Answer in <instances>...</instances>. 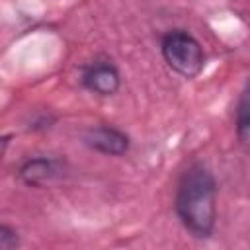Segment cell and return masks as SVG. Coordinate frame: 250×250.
Listing matches in <instances>:
<instances>
[{"instance_id":"4","label":"cell","mask_w":250,"mask_h":250,"mask_svg":"<svg viewBox=\"0 0 250 250\" xmlns=\"http://www.w3.org/2000/svg\"><path fill=\"white\" fill-rule=\"evenodd\" d=\"M84 141L88 146L104 152V154H123L129 148V137L113 127L102 125L96 129H90L84 135Z\"/></svg>"},{"instance_id":"7","label":"cell","mask_w":250,"mask_h":250,"mask_svg":"<svg viewBox=\"0 0 250 250\" xmlns=\"http://www.w3.org/2000/svg\"><path fill=\"white\" fill-rule=\"evenodd\" d=\"M20 244L18 232L6 225L0 223V250H8V248H16Z\"/></svg>"},{"instance_id":"8","label":"cell","mask_w":250,"mask_h":250,"mask_svg":"<svg viewBox=\"0 0 250 250\" xmlns=\"http://www.w3.org/2000/svg\"><path fill=\"white\" fill-rule=\"evenodd\" d=\"M8 141H10V137H0V158H2V154L6 150V146H8Z\"/></svg>"},{"instance_id":"5","label":"cell","mask_w":250,"mask_h":250,"mask_svg":"<svg viewBox=\"0 0 250 250\" xmlns=\"http://www.w3.org/2000/svg\"><path fill=\"white\" fill-rule=\"evenodd\" d=\"M61 172V162L55 158H33L27 160L21 168H20V178L27 184V186H39L43 182H49L53 176H57Z\"/></svg>"},{"instance_id":"6","label":"cell","mask_w":250,"mask_h":250,"mask_svg":"<svg viewBox=\"0 0 250 250\" xmlns=\"http://www.w3.org/2000/svg\"><path fill=\"white\" fill-rule=\"evenodd\" d=\"M236 131H238V139L242 145L248 143V131H250V119H248V94L244 92L242 98H240V104H238V125H236Z\"/></svg>"},{"instance_id":"3","label":"cell","mask_w":250,"mask_h":250,"mask_svg":"<svg viewBox=\"0 0 250 250\" xmlns=\"http://www.w3.org/2000/svg\"><path fill=\"white\" fill-rule=\"evenodd\" d=\"M84 86L100 96H111L119 88V72L111 62H94L84 70Z\"/></svg>"},{"instance_id":"2","label":"cell","mask_w":250,"mask_h":250,"mask_svg":"<svg viewBox=\"0 0 250 250\" xmlns=\"http://www.w3.org/2000/svg\"><path fill=\"white\" fill-rule=\"evenodd\" d=\"M162 55L168 66L184 78L197 76L205 64V55L199 41L184 29L168 31L162 37Z\"/></svg>"},{"instance_id":"1","label":"cell","mask_w":250,"mask_h":250,"mask_svg":"<svg viewBox=\"0 0 250 250\" xmlns=\"http://www.w3.org/2000/svg\"><path fill=\"white\" fill-rule=\"evenodd\" d=\"M217 184L203 166H191L180 180L176 191V213L195 238L211 236L217 219Z\"/></svg>"}]
</instances>
